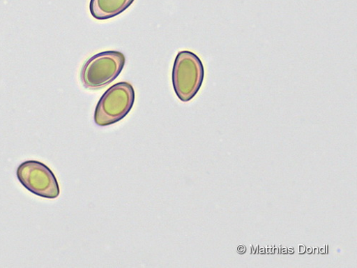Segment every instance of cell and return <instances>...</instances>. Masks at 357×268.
Returning a JSON list of instances; mask_svg holds the SVG:
<instances>
[{
  "instance_id": "6da1fadb",
  "label": "cell",
  "mask_w": 357,
  "mask_h": 268,
  "mask_svg": "<svg viewBox=\"0 0 357 268\" xmlns=\"http://www.w3.org/2000/svg\"><path fill=\"white\" fill-rule=\"evenodd\" d=\"M174 92L181 101L188 103L199 91L204 78V68L200 58L194 52H178L172 69Z\"/></svg>"
},
{
  "instance_id": "7a4b0ae2",
  "label": "cell",
  "mask_w": 357,
  "mask_h": 268,
  "mask_svg": "<svg viewBox=\"0 0 357 268\" xmlns=\"http://www.w3.org/2000/svg\"><path fill=\"white\" fill-rule=\"evenodd\" d=\"M135 100L131 84L121 82L112 85L97 105L94 117L96 125L105 127L120 122L132 109Z\"/></svg>"
},
{
  "instance_id": "3957f363",
  "label": "cell",
  "mask_w": 357,
  "mask_h": 268,
  "mask_svg": "<svg viewBox=\"0 0 357 268\" xmlns=\"http://www.w3.org/2000/svg\"><path fill=\"white\" fill-rule=\"evenodd\" d=\"M126 62L125 55L119 51H105L95 54L82 67L83 86L89 89H98L108 85L121 75Z\"/></svg>"
},
{
  "instance_id": "277c9868",
  "label": "cell",
  "mask_w": 357,
  "mask_h": 268,
  "mask_svg": "<svg viewBox=\"0 0 357 268\" xmlns=\"http://www.w3.org/2000/svg\"><path fill=\"white\" fill-rule=\"evenodd\" d=\"M17 176L20 183L27 191L38 196L54 199L61 193L53 172L39 161L22 163L17 170Z\"/></svg>"
},
{
  "instance_id": "5b68a950",
  "label": "cell",
  "mask_w": 357,
  "mask_h": 268,
  "mask_svg": "<svg viewBox=\"0 0 357 268\" xmlns=\"http://www.w3.org/2000/svg\"><path fill=\"white\" fill-rule=\"evenodd\" d=\"M135 0H91L89 10L98 20H105L121 15L128 10Z\"/></svg>"
}]
</instances>
